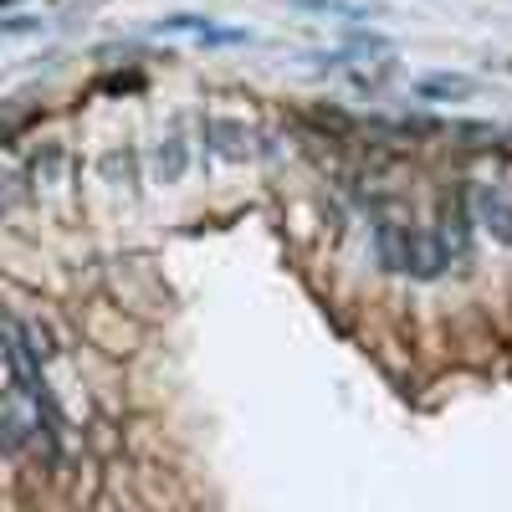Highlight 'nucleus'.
Listing matches in <instances>:
<instances>
[{"label": "nucleus", "mask_w": 512, "mask_h": 512, "mask_svg": "<svg viewBox=\"0 0 512 512\" xmlns=\"http://www.w3.org/2000/svg\"><path fill=\"white\" fill-rule=\"evenodd\" d=\"M374 256L384 272H405V277H441L446 256L436 246V236H420L410 221L379 216L374 221Z\"/></svg>", "instance_id": "f257e3e1"}, {"label": "nucleus", "mask_w": 512, "mask_h": 512, "mask_svg": "<svg viewBox=\"0 0 512 512\" xmlns=\"http://www.w3.org/2000/svg\"><path fill=\"white\" fill-rule=\"evenodd\" d=\"M205 149L216 159H226V164H246V159H256L267 149V134L246 118H210L205 123Z\"/></svg>", "instance_id": "f03ea898"}, {"label": "nucleus", "mask_w": 512, "mask_h": 512, "mask_svg": "<svg viewBox=\"0 0 512 512\" xmlns=\"http://www.w3.org/2000/svg\"><path fill=\"white\" fill-rule=\"evenodd\" d=\"M436 246L446 256V267L472 256V210H466V195H446L441 221H436Z\"/></svg>", "instance_id": "7ed1b4c3"}, {"label": "nucleus", "mask_w": 512, "mask_h": 512, "mask_svg": "<svg viewBox=\"0 0 512 512\" xmlns=\"http://www.w3.org/2000/svg\"><path fill=\"white\" fill-rule=\"evenodd\" d=\"M466 200H472V221H477L482 231H492V241L512 246V200H507L502 190H492V185H477Z\"/></svg>", "instance_id": "20e7f679"}, {"label": "nucleus", "mask_w": 512, "mask_h": 512, "mask_svg": "<svg viewBox=\"0 0 512 512\" xmlns=\"http://www.w3.org/2000/svg\"><path fill=\"white\" fill-rule=\"evenodd\" d=\"M472 93H477V82L461 77V72H431V77L415 82V98H425V103H461Z\"/></svg>", "instance_id": "39448f33"}, {"label": "nucleus", "mask_w": 512, "mask_h": 512, "mask_svg": "<svg viewBox=\"0 0 512 512\" xmlns=\"http://www.w3.org/2000/svg\"><path fill=\"white\" fill-rule=\"evenodd\" d=\"M292 11L333 16V21H374V16H379L374 0H292Z\"/></svg>", "instance_id": "423d86ee"}, {"label": "nucleus", "mask_w": 512, "mask_h": 512, "mask_svg": "<svg viewBox=\"0 0 512 512\" xmlns=\"http://www.w3.org/2000/svg\"><path fill=\"white\" fill-rule=\"evenodd\" d=\"M185 159H190L185 139H180V134H164L159 149H154V175H159V180H180V175H185Z\"/></svg>", "instance_id": "0eeeda50"}, {"label": "nucleus", "mask_w": 512, "mask_h": 512, "mask_svg": "<svg viewBox=\"0 0 512 512\" xmlns=\"http://www.w3.org/2000/svg\"><path fill=\"white\" fill-rule=\"evenodd\" d=\"M21 446H26V420L11 405H0V456H16Z\"/></svg>", "instance_id": "6e6552de"}, {"label": "nucleus", "mask_w": 512, "mask_h": 512, "mask_svg": "<svg viewBox=\"0 0 512 512\" xmlns=\"http://www.w3.org/2000/svg\"><path fill=\"white\" fill-rule=\"evenodd\" d=\"M384 77H390V67H374V72H349V82L359 93H379L384 88Z\"/></svg>", "instance_id": "1a4fd4ad"}, {"label": "nucleus", "mask_w": 512, "mask_h": 512, "mask_svg": "<svg viewBox=\"0 0 512 512\" xmlns=\"http://www.w3.org/2000/svg\"><path fill=\"white\" fill-rule=\"evenodd\" d=\"M210 21L205 16H169V21H159L154 31H205Z\"/></svg>", "instance_id": "9d476101"}, {"label": "nucleus", "mask_w": 512, "mask_h": 512, "mask_svg": "<svg viewBox=\"0 0 512 512\" xmlns=\"http://www.w3.org/2000/svg\"><path fill=\"white\" fill-rule=\"evenodd\" d=\"M134 175V154H113L108 159V180H128Z\"/></svg>", "instance_id": "9b49d317"}]
</instances>
